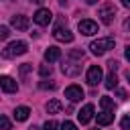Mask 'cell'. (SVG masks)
Segmentation results:
<instances>
[{"label":"cell","mask_w":130,"mask_h":130,"mask_svg":"<svg viewBox=\"0 0 130 130\" xmlns=\"http://www.w3.org/2000/svg\"><path fill=\"white\" fill-rule=\"evenodd\" d=\"M24 53H26V43L24 41H14V43H10V45H6L2 49V57L4 59H12V57L24 55Z\"/></svg>","instance_id":"6da1fadb"},{"label":"cell","mask_w":130,"mask_h":130,"mask_svg":"<svg viewBox=\"0 0 130 130\" xmlns=\"http://www.w3.org/2000/svg\"><path fill=\"white\" fill-rule=\"evenodd\" d=\"M89 49H91V53H93V55H104L106 51L114 49V39H112V37L98 39V41H93V43L89 45Z\"/></svg>","instance_id":"7a4b0ae2"},{"label":"cell","mask_w":130,"mask_h":130,"mask_svg":"<svg viewBox=\"0 0 130 130\" xmlns=\"http://www.w3.org/2000/svg\"><path fill=\"white\" fill-rule=\"evenodd\" d=\"M98 16H100V20H102L104 24H112L114 18H116V6L110 4V2L102 4V8L98 10Z\"/></svg>","instance_id":"3957f363"},{"label":"cell","mask_w":130,"mask_h":130,"mask_svg":"<svg viewBox=\"0 0 130 130\" xmlns=\"http://www.w3.org/2000/svg\"><path fill=\"white\" fill-rule=\"evenodd\" d=\"M35 22L37 24H41V26H47L51 20H53V14H51V10L49 8H39L37 12H35Z\"/></svg>","instance_id":"277c9868"},{"label":"cell","mask_w":130,"mask_h":130,"mask_svg":"<svg viewBox=\"0 0 130 130\" xmlns=\"http://www.w3.org/2000/svg\"><path fill=\"white\" fill-rule=\"evenodd\" d=\"M77 28H79V32H81V35H85V37H91V35H95V32H98V24H95L93 20H89V18L79 20Z\"/></svg>","instance_id":"5b68a950"},{"label":"cell","mask_w":130,"mask_h":130,"mask_svg":"<svg viewBox=\"0 0 130 130\" xmlns=\"http://www.w3.org/2000/svg\"><path fill=\"white\" fill-rule=\"evenodd\" d=\"M85 79H87L89 85H98V83L102 81V67H100V65H91V67L87 69Z\"/></svg>","instance_id":"8992f818"},{"label":"cell","mask_w":130,"mask_h":130,"mask_svg":"<svg viewBox=\"0 0 130 130\" xmlns=\"http://www.w3.org/2000/svg\"><path fill=\"white\" fill-rule=\"evenodd\" d=\"M53 37H55L57 41H61V43H71V41H73V32H71L69 28H63V26H55Z\"/></svg>","instance_id":"52a82bcc"},{"label":"cell","mask_w":130,"mask_h":130,"mask_svg":"<svg viewBox=\"0 0 130 130\" xmlns=\"http://www.w3.org/2000/svg\"><path fill=\"white\" fill-rule=\"evenodd\" d=\"M65 98H67L69 102H79V100L83 98V89H81L79 85H69V87L65 89Z\"/></svg>","instance_id":"ba28073f"},{"label":"cell","mask_w":130,"mask_h":130,"mask_svg":"<svg viewBox=\"0 0 130 130\" xmlns=\"http://www.w3.org/2000/svg\"><path fill=\"white\" fill-rule=\"evenodd\" d=\"M91 118H93V106H91V104H85V106L77 112V120H79L81 124H87Z\"/></svg>","instance_id":"9c48e42d"},{"label":"cell","mask_w":130,"mask_h":130,"mask_svg":"<svg viewBox=\"0 0 130 130\" xmlns=\"http://www.w3.org/2000/svg\"><path fill=\"white\" fill-rule=\"evenodd\" d=\"M61 71H63L67 77H75V75H79V71H81V65H75V63H71V61H63V65H61Z\"/></svg>","instance_id":"30bf717a"},{"label":"cell","mask_w":130,"mask_h":130,"mask_svg":"<svg viewBox=\"0 0 130 130\" xmlns=\"http://www.w3.org/2000/svg\"><path fill=\"white\" fill-rule=\"evenodd\" d=\"M10 22H12V26H14L16 30H26L28 24H30V22H28V16H24V14H16V16H12Z\"/></svg>","instance_id":"8fae6325"},{"label":"cell","mask_w":130,"mask_h":130,"mask_svg":"<svg viewBox=\"0 0 130 130\" xmlns=\"http://www.w3.org/2000/svg\"><path fill=\"white\" fill-rule=\"evenodd\" d=\"M0 85H2V89H4L6 93H12V91L18 89L16 81H14L12 77H8V75H2V77H0Z\"/></svg>","instance_id":"7c38bea8"},{"label":"cell","mask_w":130,"mask_h":130,"mask_svg":"<svg viewBox=\"0 0 130 130\" xmlns=\"http://www.w3.org/2000/svg\"><path fill=\"white\" fill-rule=\"evenodd\" d=\"M114 122V110H104L98 114V124L100 126H108Z\"/></svg>","instance_id":"4fadbf2b"},{"label":"cell","mask_w":130,"mask_h":130,"mask_svg":"<svg viewBox=\"0 0 130 130\" xmlns=\"http://www.w3.org/2000/svg\"><path fill=\"white\" fill-rule=\"evenodd\" d=\"M59 57H61V49H59V47H49V49L45 51V59H47L49 63L57 61Z\"/></svg>","instance_id":"5bb4252c"},{"label":"cell","mask_w":130,"mask_h":130,"mask_svg":"<svg viewBox=\"0 0 130 130\" xmlns=\"http://www.w3.org/2000/svg\"><path fill=\"white\" fill-rule=\"evenodd\" d=\"M28 114H30V110H28L26 106H18V108L14 110V120H18V122H24V120L28 118Z\"/></svg>","instance_id":"9a60e30c"},{"label":"cell","mask_w":130,"mask_h":130,"mask_svg":"<svg viewBox=\"0 0 130 130\" xmlns=\"http://www.w3.org/2000/svg\"><path fill=\"white\" fill-rule=\"evenodd\" d=\"M118 85V77H116V71H110V75L106 77V89H116Z\"/></svg>","instance_id":"2e32d148"},{"label":"cell","mask_w":130,"mask_h":130,"mask_svg":"<svg viewBox=\"0 0 130 130\" xmlns=\"http://www.w3.org/2000/svg\"><path fill=\"white\" fill-rule=\"evenodd\" d=\"M61 108H63V106H61V102H59V100H51V102L47 104V112H49V114H57Z\"/></svg>","instance_id":"e0dca14e"},{"label":"cell","mask_w":130,"mask_h":130,"mask_svg":"<svg viewBox=\"0 0 130 130\" xmlns=\"http://www.w3.org/2000/svg\"><path fill=\"white\" fill-rule=\"evenodd\" d=\"M100 106H102L104 110H114V100L108 98V95H104V98L100 100Z\"/></svg>","instance_id":"ac0fdd59"},{"label":"cell","mask_w":130,"mask_h":130,"mask_svg":"<svg viewBox=\"0 0 130 130\" xmlns=\"http://www.w3.org/2000/svg\"><path fill=\"white\" fill-rule=\"evenodd\" d=\"M69 57H71V59H83V57H85V51H83V49H71V51H69Z\"/></svg>","instance_id":"d6986e66"},{"label":"cell","mask_w":130,"mask_h":130,"mask_svg":"<svg viewBox=\"0 0 130 130\" xmlns=\"http://www.w3.org/2000/svg\"><path fill=\"white\" fill-rule=\"evenodd\" d=\"M30 67H32L30 63H22V65H20V77H22V79H26V75L30 73Z\"/></svg>","instance_id":"ffe728a7"},{"label":"cell","mask_w":130,"mask_h":130,"mask_svg":"<svg viewBox=\"0 0 130 130\" xmlns=\"http://www.w3.org/2000/svg\"><path fill=\"white\" fill-rule=\"evenodd\" d=\"M57 128H59V124H57L55 120H47L45 126H43V130H57Z\"/></svg>","instance_id":"44dd1931"},{"label":"cell","mask_w":130,"mask_h":130,"mask_svg":"<svg viewBox=\"0 0 130 130\" xmlns=\"http://www.w3.org/2000/svg\"><path fill=\"white\" fill-rule=\"evenodd\" d=\"M39 73H41L43 77L51 75V65H41V67H39Z\"/></svg>","instance_id":"7402d4cb"},{"label":"cell","mask_w":130,"mask_h":130,"mask_svg":"<svg viewBox=\"0 0 130 130\" xmlns=\"http://www.w3.org/2000/svg\"><path fill=\"white\" fill-rule=\"evenodd\" d=\"M61 130H77V126H75L73 122H69V120H65V122L61 124Z\"/></svg>","instance_id":"603a6c76"},{"label":"cell","mask_w":130,"mask_h":130,"mask_svg":"<svg viewBox=\"0 0 130 130\" xmlns=\"http://www.w3.org/2000/svg\"><path fill=\"white\" fill-rule=\"evenodd\" d=\"M120 128H122V130H130V116L122 118V122H120Z\"/></svg>","instance_id":"cb8c5ba5"},{"label":"cell","mask_w":130,"mask_h":130,"mask_svg":"<svg viewBox=\"0 0 130 130\" xmlns=\"http://www.w3.org/2000/svg\"><path fill=\"white\" fill-rule=\"evenodd\" d=\"M55 87H57L55 81H49V83L47 81H41V89H55Z\"/></svg>","instance_id":"d4e9b609"},{"label":"cell","mask_w":130,"mask_h":130,"mask_svg":"<svg viewBox=\"0 0 130 130\" xmlns=\"http://www.w3.org/2000/svg\"><path fill=\"white\" fill-rule=\"evenodd\" d=\"M0 124H2V130H10V120H8L6 116L0 118Z\"/></svg>","instance_id":"484cf974"},{"label":"cell","mask_w":130,"mask_h":130,"mask_svg":"<svg viewBox=\"0 0 130 130\" xmlns=\"http://www.w3.org/2000/svg\"><path fill=\"white\" fill-rule=\"evenodd\" d=\"M8 35H10L8 32V26H0V39L4 41V39H8Z\"/></svg>","instance_id":"4316f807"},{"label":"cell","mask_w":130,"mask_h":130,"mask_svg":"<svg viewBox=\"0 0 130 130\" xmlns=\"http://www.w3.org/2000/svg\"><path fill=\"white\" fill-rule=\"evenodd\" d=\"M118 65H120V63H118L116 59H112V61H108V67H110V71H116V69H118Z\"/></svg>","instance_id":"83f0119b"},{"label":"cell","mask_w":130,"mask_h":130,"mask_svg":"<svg viewBox=\"0 0 130 130\" xmlns=\"http://www.w3.org/2000/svg\"><path fill=\"white\" fill-rule=\"evenodd\" d=\"M118 98H120V100H126L128 95H126V91H124V89H118Z\"/></svg>","instance_id":"f1b7e54d"},{"label":"cell","mask_w":130,"mask_h":130,"mask_svg":"<svg viewBox=\"0 0 130 130\" xmlns=\"http://www.w3.org/2000/svg\"><path fill=\"white\" fill-rule=\"evenodd\" d=\"M124 55H126V59H128V61H130V45H128V47H126V53H124Z\"/></svg>","instance_id":"f546056e"},{"label":"cell","mask_w":130,"mask_h":130,"mask_svg":"<svg viewBox=\"0 0 130 130\" xmlns=\"http://www.w3.org/2000/svg\"><path fill=\"white\" fill-rule=\"evenodd\" d=\"M122 4H124L126 8H130V0H122Z\"/></svg>","instance_id":"4dcf8cb0"},{"label":"cell","mask_w":130,"mask_h":130,"mask_svg":"<svg viewBox=\"0 0 130 130\" xmlns=\"http://www.w3.org/2000/svg\"><path fill=\"white\" fill-rule=\"evenodd\" d=\"M30 2H35V4H43L45 0H30Z\"/></svg>","instance_id":"1f68e13d"},{"label":"cell","mask_w":130,"mask_h":130,"mask_svg":"<svg viewBox=\"0 0 130 130\" xmlns=\"http://www.w3.org/2000/svg\"><path fill=\"white\" fill-rule=\"evenodd\" d=\"M85 2H87V4H95L98 0H85Z\"/></svg>","instance_id":"d6a6232c"},{"label":"cell","mask_w":130,"mask_h":130,"mask_svg":"<svg viewBox=\"0 0 130 130\" xmlns=\"http://www.w3.org/2000/svg\"><path fill=\"white\" fill-rule=\"evenodd\" d=\"M126 28H128V30H130V18H128V20H126Z\"/></svg>","instance_id":"836d02e7"},{"label":"cell","mask_w":130,"mask_h":130,"mask_svg":"<svg viewBox=\"0 0 130 130\" xmlns=\"http://www.w3.org/2000/svg\"><path fill=\"white\" fill-rule=\"evenodd\" d=\"M126 79H128V81H130V71H126Z\"/></svg>","instance_id":"e575fe53"}]
</instances>
